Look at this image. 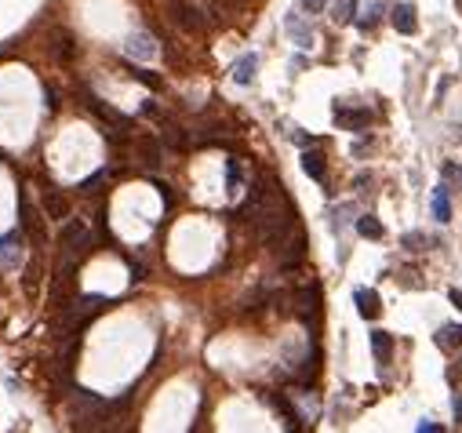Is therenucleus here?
Here are the masks:
<instances>
[{"label": "nucleus", "mask_w": 462, "mask_h": 433, "mask_svg": "<svg viewBox=\"0 0 462 433\" xmlns=\"http://www.w3.org/2000/svg\"><path fill=\"white\" fill-rule=\"evenodd\" d=\"M44 215H47V212H40V207L29 200V194H19V222H22V233L33 240L37 248H44V240H47Z\"/></svg>", "instance_id": "f257e3e1"}, {"label": "nucleus", "mask_w": 462, "mask_h": 433, "mask_svg": "<svg viewBox=\"0 0 462 433\" xmlns=\"http://www.w3.org/2000/svg\"><path fill=\"white\" fill-rule=\"evenodd\" d=\"M91 244V233H88V226L81 219H73V222H66V226H62V255H81L84 248Z\"/></svg>", "instance_id": "f03ea898"}, {"label": "nucleus", "mask_w": 462, "mask_h": 433, "mask_svg": "<svg viewBox=\"0 0 462 433\" xmlns=\"http://www.w3.org/2000/svg\"><path fill=\"white\" fill-rule=\"evenodd\" d=\"M171 19H175L179 29H186V33H200L204 29V15L193 4H186V0H175L171 4Z\"/></svg>", "instance_id": "7ed1b4c3"}, {"label": "nucleus", "mask_w": 462, "mask_h": 433, "mask_svg": "<svg viewBox=\"0 0 462 433\" xmlns=\"http://www.w3.org/2000/svg\"><path fill=\"white\" fill-rule=\"evenodd\" d=\"M44 212H47L51 222H66L70 219V200L62 197V189H55V186L44 189Z\"/></svg>", "instance_id": "20e7f679"}, {"label": "nucleus", "mask_w": 462, "mask_h": 433, "mask_svg": "<svg viewBox=\"0 0 462 433\" xmlns=\"http://www.w3.org/2000/svg\"><path fill=\"white\" fill-rule=\"evenodd\" d=\"M390 22H393L397 33H404V37H411L419 29V19H415V8H411V4H397L393 15H390Z\"/></svg>", "instance_id": "39448f33"}, {"label": "nucleus", "mask_w": 462, "mask_h": 433, "mask_svg": "<svg viewBox=\"0 0 462 433\" xmlns=\"http://www.w3.org/2000/svg\"><path fill=\"white\" fill-rule=\"evenodd\" d=\"M335 120L349 132H364V127L372 124V113L368 109H346V106H335Z\"/></svg>", "instance_id": "423d86ee"}, {"label": "nucleus", "mask_w": 462, "mask_h": 433, "mask_svg": "<svg viewBox=\"0 0 462 433\" xmlns=\"http://www.w3.org/2000/svg\"><path fill=\"white\" fill-rule=\"evenodd\" d=\"M88 109H91L95 117H102L109 127H127V117H124V113H117L113 106H106L102 99H95V95H88Z\"/></svg>", "instance_id": "0eeeda50"}, {"label": "nucleus", "mask_w": 462, "mask_h": 433, "mask_svg": "<svg viewBox=\"0 0 462 433\" xmlns=\"http://www.w3.org/2000/svg\"><path fill=\"white\" fill-rule=\"evenodd\" d=\"M302 171H306L313 182H321V186L328 182V164H324V157L317 153V150H306V153H302Z\"/></svg>", "instance_id": "6e6552de"}, {"label": "nucleus", "mask_w": 462, "mask_h": 433, "mask_svg": "<svg viewBox=\"0 0 462 433\" xmlns=\"http://www.w3.org/2000/svg\"><path fill=\"white\" fill-rule=\"evenodd\" d=\"M353 302H357V313L368 317V320H375L379 310H382V302H379V295L372 292V288H357V292H353Z\"/></svg>", "instance_id": "1a4fd4ad"}, {"label": "nucleus", "mask_w": 462, "mask_h": 433, "mask_svg": "<svg viewBox=\"0 0 462 433\" xmlns=\"http://www.w3.org/2000/svg\"><path fill=\"white\" fill-rule=\"evenodd\" d=\"M372 354L379 364H390V357H393V335L390 331H382V328L372 331Z\"/></svg>", "instance_id": "9d476101"}, {"label": "nucleus", "mask_w": 462, "mask_h": 433, "mask_svg": "<svg viewBox=\"0 0 462 433\" xmlns=\"http://www.w3.org/2000/svg\"><path fill=\"white\" fill-rule=\"evenodd\" d=\"M298 317L306 320V324H317V302H321V295H317V288H306V292H298Z\"/></svg>", "instance_id": "9b49d317"}, {"label": "nucleus", "mask_w": 462, "mask_h": 433, "mask_svg": "<svg viewBox=\"0 0 462 433\" xmlns=\"http://www.w3.org/2000/svg\"><path fill=\"white\" fill-rule=\"evenodd\" d=\"M138 153H142V164H146V168H157V164H161V142H157L153 135H142L138 139Z\"/></svg>", "instance_id": "f8f14e48"}, {"label": "nucleus", "mask_w": 462, "mask_h": 433, "mask_svg": "<svg viewBox=\"0 0 462 433\" xmlns=\"http://www.w3.org/2000/svg\"><path fill=\"white\" fill-rule=\"evenodd\" d=\"M433 343H437L440 349L459 346V343H462V324H440V328H437V335H433Z\"/></svg>", "instance_id": "ddd939ff"}, {"label": "nucleus", "mask_w": 462, "mask_h": 433, "mask_svg": "<svg viewBox=\"0 0 462 433\" xmlns=\"http://www.w3.org/2000/svg\"><path fill=\"white\" fill-rule=\"evenodd\" d=\"M433 219H437V222H452V197H448V186H437V194H433Z\"/></svg>", "instance_id": "4468645a"}, {"label": "nucleus", "mask_w": 462, "mask_h": 433, "mask_svg": "<svg viewBox=\"0 0 462 433\" xmlns=\"http://www.w3.org/2000/svg\"><path fill=\"white\" fill-rule=\"evenodd\" d=\"M255 70H259V58H255V55H244V58L233 66V80H237V84H251V80H255Z\"/></svg>", "instance_id": "2eb2a0df"}, {"label": "nucleus", "mask_w": 462, "mask_h": 433, "mask_svg": "<svg viewBox=\"0 0 462 433\" xmlns=\"http://www.w3.org/2000/svg\"><path fill=\"white\" fill-rule=\"evenodd\" d=\"M273 408L284 411V419H288V430H302V415L288 404V397H273Z\"/></svg>", "instance_id": "dca6fc26"}, {"label": "nucleus", "mask_w": 462, "mask_h": 433, "mask_svg": "<svg viewBox=\"0 0 462 433\" xmlns=\"http://www.w3.org/2000/svg\"><path fill=\"white\" fill-rule=\"evenodd\" d=\"M288 33H292V37L298 40V47H310V40H313V33H310V29L298 22V15H295V11L288 15Z\"/></svg>", "instance_id": "f3484780"}, {"label": "nucleus", "mask_w": 462, "mask_h": 433, "mask_svg": "<svg viewBox=\"0 0 462 433\" xmlns=\"http://www.w3.org/2000/svg\"><path fill=\"white\" fill-rule=\"evenodd\" d=\"M357 233L368 237V240H382V222L372 219V215H364V219H357Z\"/></svg>", "instance_id": "a211bd4d"}, {"label": "nucleus", "mask_w": 462, "mask_h": 433, "mask_svg": "<svg viewBox=\"0 0 462 433\" xmlns=\"http://www.w3.org/2000/svg\"><path fill=\"white\" fill-rule=\"evenodd\" d=\"M73 52H77V44H73V37H70V33H58V44H55V55H58V62H62V66H70V62H73Z\"/></svg>", "instance_id": "6ab92c4d"}, {"label": "nucleus", "mask_w": 462, "mask_h": 433, "mask_svg": "<svg viewBox=\"0 0 462 433\" xmlns=\"http://www.w3.org/2000/svg\"><path fill=\"white\" fill-rule=\"evenodd\" d=\"M353 15H357V0H335V15H331L335 22H353Z\"/></svg>", "instance_id": "aec40b11"}, {"label": "nucleus", "mask_w": 462, "mask_h": 433, "mask_svg": "<svg viewBox=\"0 0 462 433\" xmlns=\"http://www.w3.org/2000/svg\"><path fill=\"white\" fill-rule=\"evenodd\" d=\"M226 182H230L233 194L241 189V164H237V160H230V164H226Z\"/></svg>", "instance_id": "412c9836"}, {"label": "nucleus", "mask_w": 462, "mask_h": 433, "mask_svg": "<svg viewBox=\"0 0 462 433\" xmlns=\"http://www.w3.org/2000/svg\"><path fill=\"white\" fill-rule=\"evenodd\" d=\"M132 77H135V80H142V84H146V88L161 91V77H153L150 70H132Z\"/></svg>", "instance_id": "4be33fe9"}, {"label": "nucleus", "mask_w": 462, "mask_h": 433, "mask_svg": "<svg viewBox=\"0 0 462 433\" xmlns=\"http://www.w3.org/2000/svg\"><path fill=\"white\" fill-rule=\"evenodd\" d=\"M15 240H19V233H11V237H0V259H4L8 266L15 262V259H11V248H15Z\"/></svg>", "instance_id": "5701e85b"}, {"label": "nucleus", "mask_w": 462, "mask_h": 433, "mask_svg": "<svg viewBox=\"0 0 462 433\" xmlns=\"http://www.w3.org/2000/svg\"><path fill=\"white\" fill-rule=\"evenodd\" d=\"M422 244L429 248L433 240H429V237H422V233H408V237H404V248H422Z\"/></svg>", "instance_id": "b1692460"}, {"label": "nucleus", "mask_w": 462, "mask_h": 433, "mask_svg": "<svg viewBox=\"0 0 462 433\" xmlns=\"http://www.w3.org/2000/svg\"><path fill=\"white\" fill-rule=\"evenodd\" d=\"M44 106L51 109V113L58 109V91H55V88H44Z\"/></svg>", "instance_id": "393cba45"}, {"label": "nucleus", "mask_w": 462, "mask_h": 433, "mask_svg": "<svg viewBox=\"0 0 462 433\" xmlns=\"http://www.w3.org/2000/svg\"><path fill=\"white\" fill-rule=\"evenodd\" d=\"M324 4H328V0H302V8H306V11H324Z\"/></svg>", "instance_id": "a878e982"}, {"label": "nucleus", "mask_w": 462, "mask_h": 433, "mask_svg": "<svg viewBox=\"0 0 462 433\" xmlns=\"http://www.w3.org/2000/svg\"><path fill=\"white\" fill-rule=\"evenodd\" d=\"M444 179H448V182H459V168H455V164H444Z\"/></svg>", "instance_id": "bb28decb"}, {"label": "nucleus", "mask_w": 462, "mask_h": 433, "mask_svg": "<svg viewBox=\"0 0 462 433\" xmlns=\"http://www.w3.org/2000/svg\"><path fill=\"white\" fill-rule=\"evenodd\" d=\"M157 189H161V200L171 204V186H168V182H157Z\"/></svg>", "instance_id": "cd10ccee"}, {"label": "nucleus", "mask_w": 462, "mask_h": 433, "mask_svg": "<svg viewBox=\"0 0 462 433\" xmlns=\"http://www.w3.org/2000/svg\"><path fill=\"white\" fill-rule=\"evenodd\" d=\"M437 430H440V423H429V419L419 423V433H437Z\"/></svg>", "instance_id": "c85d7f7f"}, {"label": "nucleus", "mask_w": 462, "mask_h": 433, "mask_svg": "<svg viewBox=\"0 0 462 433\" xmlns=\"http://www.w3.org/2000/svg\"><path fill=\"white\" fill-rule=\"evenodd\" d=\"M452 302H455V310H462V292L459 288H452Z\"/></svg>", "instance_id": "c756f323"}, {"label": "nucleus", "mask_w": 462, "mask_h": 433, "mask_svg": "<svg viewBox=\"0 0 462 433\" xmlns=\"http://www.w3.org/2000/svg\"><path fill=\"white\" fill-rule=\"evenodd\" d=\"M455 419H459V423H462V397H459V400H455Z\"/></svg>", "instance_id": "7c9ffc66"}, {"label": "nucleus", "mask_w": 462, "mask_h": 433, "mask_svg": "<svg viewBox=\"0 0 462 433\" xmlns=\"http://www.w3.org/2000/svg\"><path fill=\"white\" fill-rule=\"evenodd\" d=\"M459 375H462V361H459V372H455V379H459Z\"/></svg>", "instance_id": "2f4dec72"}, {"label": "nucleus", "mask_w": 462, "mask_h": 433, "mask_svg": "<svg viewBox=\"0 0 462 433\" xmlns=\"http://www.w3.org/2000/svg\"><path fill=\"white\" fill-rule=\"evenodd\" d=\"M459 4H462V0H459Z\"/></svg>", "instance_id": "473e14b6"}]
</instances>
